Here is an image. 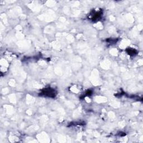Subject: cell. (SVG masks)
<instances>
[{
  "instance_id": "6da1fadb",
  "label": "cell",
  "mask_w": 143,
  "mask_h": 143,
  "mask_svg": "<svg viewBox=\"0 0 143 143\" xmlns=\"http://www.w3.org/2000/svg\"><path fill=\"white\" fill-rule=\"evenodd\" d=\"M42 95L45 96L50 97H54L56 95V93L53 89L48 88L44 89L42 92Z\"/></svg>"
},
{
  "instance_id": "7a4b0ae2",
  "label": "cell",
  "mask_w": 143,
  "mask_h": 143,
  "mask_svg": "<svg viewBox=\"0 0 143 143\" xmlns=\"http://www.w3.org/2000/svg\"><path fill=\"white\" fill-rule=\"evenodd\" d=\"M127 50H129V52H128V53L130 55H134L137 53V52L134 49H127Z\"/></svg>"
}]
</instances>
